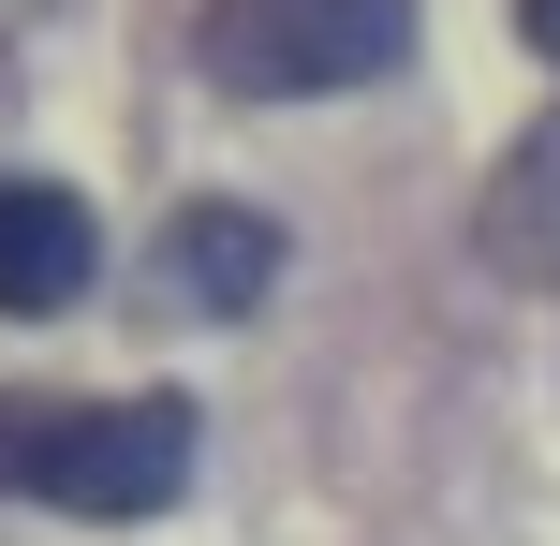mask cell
Returning a JSON list of instances; mask_svg holds the SVG:
<instances>
[{
  "label": "cell",
  "instance_id": "cell-3",
  "mask_svg": "<svg viewBox=\"0 0 560 546\" xmlns=\"http://www.w3.org/2000/svg\"><path fill=\"white\" fill-rule=\"evenodd\" d=\"M89 266H104V222H89L59 177H0V311H15V325L74 311Z\"/></svg>",
  "mask_w": 560,
  "mask_h": 546
},
{
  "label": "cell",
  "instance_id": "cell-1",
  "mask_svg": "<svg viewBox=\"0 0 560 546\" xmlns=\"http://www.w3.org/2000/svg\"><path fill=\"white\" fill-rule=\"evenodd\" d=\"M0 488L59 502V518H163L192 488V399H0Z\"/></svg>",
  "mask_w": 560,
  "mask_h": 546
},
{
  "label": "cell",
  "instance_id": "cell-4",
  "mask_svg": "<svg viewBox=\"0 0 560 546\" xmlns=\"http://www.w3.org/2000/svg\"><path fill=\"white\" fill-rule=\"evenodd\" d=\"M266 281H280V222H266V207L207 193V207L163 222V295H177V311L236 325V311H266Z\"/></svg>",
  "mask_w": 560,
  "mask_h": 546
},
{
  "label": "cell",
  "instance_id": "cell-2",
  "mask_svg": "<svg viewBox=\"0 0 560 546\" xmlns=\"http://www.w3.org/2000/svg\"><path fill=\"white\" fill-rule=\"evenodd\" d=\"M192 59L236 104H325V89H369L384 59H413V0H207Z\"/></svg>",
  "mask_w": 560,
  "mask_h": 546
},
{
  "label": "cell",
  "instance_id": "cell-5",
  "mask_svg": "<svg viewBox=\"0 0 560 546\" xmlns=\"http://www.w3.org/2000/svg\"><path fill=\"white\" fill-rule=\"evenodd\" d=\"M472 236H487V266H502V281H560V118H532V133L502 148Z\"/></svg>",
  "mask_w": 560,
  "mask_h": 546
},
{
  "label": "cell",
  "instance_id": "cell-6",
  "mask_svg": "<svg viewBox=\"0 0 560 546\" xmlns=\"http://www.w3.org/2000/svg\"><path fill=\"white\" fill-rule=\"evenodd\" d=\"M516 30H532V59L560 74V0H516Z\"/></svg>",
  "mask_w": 560,
  "mask_h": 546
}]
</instances>
